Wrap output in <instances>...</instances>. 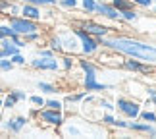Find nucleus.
<instances>
[{
  "mask_svg": "<svg viewBox=\"0 0 156 139\" xmlns=\"http://www.w3.org/2000/svg\"><path fill=\"white\" fill-rule=\"evenodd\" d=\"M100 46L106 50H112L116 54L127 58H137L143 62L156 64V45L143 41L139 37H131V35H108L100 39Z\"/></svg>",
  "mask_w": 156,
  "mask_h": 139,
  "instance_id": "obj_1",
  "label": "nucleus"
},
{
  "mask_svg": "<svg viewBox=\"0 0 156 139\" xmlns=\"http://www.w3.org/2000/svg\"><path fill=\"white\" fill-rule=\"evenodd\" d=\"M75 66L81 70L83 74V79H81V85H83V91L87 93H104L108 89H112V85H108V83H102L98 79V66L93 62V60H89L87 56H81L77 58Z\"/></svg>",
  "mask_w": 156,
  "mask_h": 139,
  "instance_id": "obj_2",
  "label": "nucleus"
},
{
  "mask_svg": "<svg viewBox=\"0 0 156 139\" xmlns=\"http://www.w3.org/2000/svg\"><path fill=\"white\" fill-rule=\"evenodd\" d=\"M73 33L77 35V39H79V54L81 56H87V58H93V56H97V54L100 52V39L97 37H93L91 33H87L85 29H81V27H73Z\"/></svg>",
  "mask_w": 156,
  "mask_h": 139,
  "instance_id": "obj_3",
  "label": "nucleus"
},
{
  "mask_svg": "<svg viewBox=\"0 0 156 139\" xmlns=\"http://www.w3.org/2000/svg\"><path fill=\"white\" fill-rule=\"evenodd\" d=\"M37 120L44 128H52V130H60V126L66 122V116H64V110H54V108H39L37 112Z\"/></svg>",
  "mask_w": 156,
  "mask_h": 139,
  "instance_id": "obj_4",
  "label": "nucleus"
},
{
  "mask_svg": "<svg viewBox=\"0 0 156 139\" xmlns=\"http://www.w3.org/2000/svg\"><path fill=\"white\" fill-rule=\"evenodd\" d=\"M6 21H8V25L14 29L16 35H23L31 33V31H39L41 29V23L39 21H33V20H27V17L23 16H6Z\"/></svg>",
  "mask_w": 156,
  "mask_h": 139,
  "instance_id": "obj_5",
  "label": "nucleus"
},
{
  "mask_svg": "<svg viewBox=\"0 0 156 139\" xmlns=\"http://www.w3.org/2000/svg\"><path fill=\"white\" fill-rule=\"evenodd\" d=\"M114 104H116V110L122 114L123 118H127V120L139 118V112H141V108H143V104H141L139 101L129 99V97H118V101L114 102Z\"/></svg>",
  "mask_w": 156,
  "mask_h": 139,
  "instance_id": "obj_6",
  "label": "nucleus"
},
{
  "mask_svg": "<svg viewBox=\"0 0 156 139\" xmlns=\"http://www.w3.org/2000/svg\"><path fill=\"white\" fill-rule=\"evenodd\" d=\"M118 68L129 71V74H133V75H148V74H152V71H154V64L125 56V60H122V64H119Z\"/></svg>",
  "mask_w": 156,
  "mask_h": 139,
  "instance_id": "obj_7",
  "label": "nucleus"
},
{
  "mask_svg": "<svg viewBox=\"0 0 156 139\" xmlns=\"http://www.w3.org/2000/svg\"><path fill=\"white\" fill-rule=\"evenodd\" d=\"M77 27H81V29H85L87 33H91L93 37H97V39H102V37H108V35L112 33V29L104 25V23H100V21H94V20H87V17H83V20H75L73 21Z\"/></svg>",
  "mask_w": 156,
  "mask_h": 139,
  "instance_id": "obj_8",
  "label": "nucleus"
},
{
  "mask_svg": "<svg viewBox=\"0 0 156 139\" xmlns=\"http://www.w3.org/2000/svg\"><path fill=\"white\" fill-rule=\"evenodd\" d=\"M29 68L35 71H60V60L58 56H33L31 60H27Z\"/></svg>",
  "mask_w": 156,
  "mask_h": 139,
  "instance_id": "obj_9",
  "label": "nucleus"
},
{
  "mask_svg": "<svg viewBox=\"0 0 156 139\" xmlns=\"http://www.w3.org/2000/svg\"><path fill=\"white\" fill-rule=\"evenodd\" d=\"M58 35H60V41H62L64 52L77 56V54H79V39H77V35L73 33V29H60Z\"/></svg>",
  "mask_w": 156,
  "mask_h": 139,
  "instance_id": "obj_10",
  "label": "nucleus"
},
{
  "mask_svg": "<svg viewBox=\"0 0 156 139\" xmlns=\"http://www.w3.org/2000/svg\"><path fill=\"white\" fill-rule=\"evenodd\" d=\"M93 16L102 17V20H108V21H119V12L114 8V6L108 2V0H98Z\"/></svg>",
  "mask_w": 156,
  "mask_h": 139,
  "instance_id": "obj_11",
  "label": "nucleus"
},
{
  "mask_svg": "<svg viewBox=\"0 0 156 139\" xmlns=\"http://www.w3.org/2000/svg\"><path fill=\"white\" fill-rule=\"evenodd\" d=\"M127 131L141 134V135H148V137H156V124L143 122V120H139V118L127 120Z\"/></svg>",
  "mask_w": 156,
  "mask_h": 139,
  "instance_id": "obj_12",
  "label": "nucleus"
},
{
  "mask_svg": "<svg viewBox=\"0 0 156 139\" xmlns=\"http://www.w3.org/2000/svg\"><path fill=\"white\" fill-rule=\"evenodd\" d=\"M27 124H29V118L17 114V116H10V118L4 120V130L12 135H20L21 131L27 128Z\"/></svg>",
  "mask_w": 156,
  "mask_h": 139,
  "instance_id": "obj_13",
  "label": "nucleus"
},
{
  "mask_svg": "<svg viewBox=\"0 0 156 139\" xmlns=\"http://www.w3.org/2000/svg\"><path fill=\"white\" fill-rule=\"evenodd\" d=\"M20 16L41 23V21H43V8H41V6H35V4H31V2H21Z\"/></svg>",
  "mask_w": 156,
  "mask_h": 139,
  "instance_id": "obj_14",
  "label": "nucleus"
},
{
  "mask_svg": "<svg viewBox=\"0 0 156 139\" xmlns=\"http://www.w3.org/2000/svg\"><path fill=\"white\" fill-rule=\"evenodd\" d=\"M141 17H143V16H141L139 8H135V6L125 8V10L119 12V21H122V23H127V25H135V23L139 21Z\"/></svg>",
  "mask_w": 156,
  "mask_h": 139,
  "instance_id": "obj_15",
  "label": "nucleus"
},
{
  "mask_svg": "<svg viewBox=\"0 0 156 139\" xmlns=\"http://www.w3.org/2000/svg\"><path fill=\"white\" fill-rule=\"evenodd\" d=\"M60 130H62V135H66V137H81L83 134H85L81 126H77L73 122H64L62 126H60Z\"/></svg>",
  "mask_w": 156,
  "mask_h": 139,
  "instance_id": "obj_16",
  "label": "nucleus"
},
{
  "mask_svg": "<svg viewBox=\"0 0 156 139\" xmlns=\"http://www.w3.org/2000/svg\"><path fill=\"white\" fill-rule=\"evenodd\" d=\"M0 50L4 52V56H6V58H10L12 54L20 52L21 48L17 46L14 41H12V37H4V39H0Z\"/></svg>",
  "mask_w": 156,
  "mask_h": 139,
  "instance_id": "obj_17",
  "label": "nucleus"
},
{
  "mask_svg": "<svg viewBox=\"0 0 156 139\" xmlns=\"http://www.w3.org/2000/svg\"><path fill=\"white\" fill-rule=\"evenodd\" d=\"M60 60V70L64 71H71L75 68V62H77V56H73V54H68V52H62L58 56Z\"/></svg>",
  "mask_w": 156,
  "mask_h": 139,
  "instance_id": "obj_18",
  "label": "nucleus"
},
{
  "mask_svg": "<svg viewBox=\"0 0 156 139\" xmlns=\"http://www.w3.org/2000/svg\"><path fill=\"white\" fill-rule=\"evenodd\" d=\"M44 45L48 46V48H52L56 54H62L64 52V46H62V41H60V35L58 33H50L48 37L44 39Z\"/></svg>",
  "mask_w": 156,
  "mask_h": 139,
  "instance_id": "obj_19",
  "label": "nucleus"
},
{
  "mask_svg": "<svg viewBox=\"0 0 156 139\" xmlns=\"http://www.w3.org/2000/svg\"><path fill=\"white\" fill-rule=\"evenodd\" d=\"M23 41H25L27 45H44V35H43V29H39V31H31L27 35H23Z\"/></svg>",
  "mask_w": 156,
  "mask_h": 139,
  "instance_id": "obj_20",
  "label": "nucleus"
},
{
  "mask_svg": "<svg viewBox=\"0 0 156 139\" xmlns=\"http://www.w3.org/2000/svg\"><path fill=\"white\" fill-rule=\"evenodd\" d=\"M37 89H39V93L48 95V97L58 93V87L54 85V83H50V81H37Z\"/></svg>",
  "mask_w": 156,
  "mask_h": 139,
  "instance_id": "obj_21",
  "label": "nucleus"
},
{
  "mask_svg": "<svg viewBox=\"0 0 156 139\" xmlns=\"http://www.w3.org/2000/svg\"><path fill=\"white\" fill-rule=\"evenodd\" d=\"M87 91H79V93H69V95H66L64 97V104H71V106H75V104H79V102L83 101V97H85Z\"/></svg>",
  "mask_w": 156,
  "mask_h": 139,
  "instance_id": "obj_22",
  "label": "nucleus"
},
{
  "mask_svg": "<svg viewBox=\"0 0 156 139\" xmlns=\"http://www.w3.org/2000/svg\"><path fill=\"white\" fill-rule=\"evenodd\" d=\"M97 2H98V0H79V8L83 10V14L93 16L94 8H97Z\"/></svg>",
  "mask_w": 156,
  "mask_h": 139,
  "instance_id": "obj_23",
  "label": "nucleus"
},
{
  "mask_svg": "<svg viewBox=\"0 0 156 139\" xmlns=\"http://www.w3.org/2000/svg\"><path fill=\"white\" fill-rule=\"evenodd\" d=\"M44 106L46 108H54V110H64L66 104H64V101L62 99H56V97H48V99H44Z\"/></svg>",
  "mask_w": 156,
  "mask_h": 139,
  "instance_id": "obj_24",
  "label": "nucleus"
},
{
  "mask_svg": "<svg viewBox=\"0 0 156 139\" xmlns=\"http://www.w3.org/2000/svg\"><path fill=\"white\" fill-rule=\"evenodd\" d=\"M10 62L14 64V68H16V66H17V68H23V66H27V58H25V54L20 50V52H16V54L10 56Z\"/></svg>",
  "mask_w": 156,
  "mask_h": 139,
  "instance_id": "obj_25",
  "label": "nucleus"
},
{
  "mask_svg": "<svg viewBox=\"0 0 156 139\" xmlns=\"http://www.w3.org/2000/svg\"><path fill=\"white\" fill-rule=\"evenodd\" d=\"M20 2H31L35 6H41V8H56L58 6V0H20Z\"/></svg>",
  "mask_w": 156,
  "mask_h": 139,
  "instance_id": "obj_26",
  "label": "nucleus"
},
{
  "mask_svg": "<svg viewBox=\"0 0 156 139\" xmlns=\"http://www.w3.org/2000/svg\"><path fill=\"white\" fill-rule=\"evenodd\" d=\"M139 120H143V122H151V124H156V112L154 110H148V106L141 112H139Z\"/></svg>",
  "mask_w": 156,
  "mask_h": 139,
  "instance_id": "obj_27",
  "label": "nucleus"
},
{
  "mask_svg": "<svg viewBox=\"0 0 156 139\" xmlns=\"http://www.w3.org/2000/svg\"><path fill=\"white\" fill-rule=\"evenodd\" d=\"M17 106V101L12 97L10 93H4V101H2V110H14Z\"/></svg>",
  "mask_w": 156,
  "mask_h": 139,
  "instance_id": "obj_28",
  "label": "nucleus"
},
{
  "mask_svg": "<svg viewBox=\"0 0 156 139\" xmlns=\"http://www.w3.org/2000/svg\"><path fill=\"white\" fill-rule=\"evenodd\" d=\"M58 8L62 10H77L79 8V0H58Z\"/></svg>",
  "mask_w": 156,
  "mask_h": 139,
  "instance_id": "obj_29",
  "label": "nucleus"
},
{
  "mask_svg": "<svg viewBox=\"0 0 156 139\" xmlns=\"http://www.w3.org/2000/svg\"><path fill=\"white\" fill-rule=\"evenodd\" d=\"M27 101L31 102V104H33L35 108H43V106H44V97H43V93H37V95H27Z\"/></svg>",
  "mask_w": 156,
  "mask_h": 139,
  "instance_id": "obj_30",
  "label": "nucleus"
},
{
  "mask_svg": "<svg viewBox=\"0 0 156 139\" xmlns=\"http://www.w3.org/2000/svg\"><path fill=\"white\" fill-rule=\"evenodd\" d=\"M97 104H98L100 110H104V112H114V110H116V104H114L110 99H98Z\"/></svg>",
  "mask_w": 156,
  "mask_h": 139,
  "instance_id": "obj_31",
  "label": "nucleus"
},
{
  "mask_svg": "<svg viewBox=\"0 0 156 139\" xmlns=\"http://www.w3.org/2000/svg\"><path fill=\"white\" fill-rule=\"evenodd\" d=\"M108 2H110L118 12H122V10H125V8H131V6H133V2H131V0H108Z\"/></svg>",
  "mask_w": 156,
  "mask_h": 139,
  "instance_id": "obj_32",
  "label": "nucleus"
},
{
  "mask_svg": "<svg viewBox=\"0 0 156 139\" xmlns=\"http://www.w3.org/2000/svg\"><path fill=\"white\" fill-rule=\"evenodd\" d=\"M145 95H147V104L156 106V87L154 85H148L145 89Z\"/></svg>",
  "mask_w": 156,
  "mask_h": 139,
  "instance_id": "obj_33",
  "label": "nucleus"
},
{
  "mask_svg": "<svg viewBox=\"0 0 156 139\" xmlns=\"http://www.w3.org/2000/svg\"><path fill=\"white\" fill-rule=\"evenodd\" d=\"M8 93H10V95L17 101V104H20V102H25V101H27V93L23 91V89H10Z\"/></svg>",
  "mask_w": 156,
  "mask_h": 139,
  "instance_id": "obj_34",
  "label": "nucleus"
},
{
  "mask_svg": "<svg viewBox=\"0 0 156 139\" xmlns=\"http://www.w3.org/2000/svg\"><path fill=\"white\" fill-rule=\"evenodd\" d=\"M20 10H21V2H20V0H12L10 6H8L6 16H20Z\"/></svg>",
  "mask_w": 156,
  "mask_h": 139,
  "instance_id": "obj_35",
  "label": "nucleus"
},
{
  "mask_svg": "<svg viewBox=\"0 0 156 139\" xmlns=\"http://www.w3.org/2000/svg\"><path fill=\"white\" fill-rule=\"evenodd\" d=\"M14 29H12L8 25V21H2L0 23V39H4V37H14Z\"/></svg>",
  "mask_w": 156,
  "mask_h": 139,
  "instance_id": "obj_36",
  "label": "nucleus"
},
{
  "mask_svg": "<svg viewBox=\"0 0 156 139\" xmlns=\"http://www.w3.org/2000/svg\"><path fill=\"white\" fill-rule=\"evenodd\" d=\"M131 2H133V6H135V8H139V10H151L152 6H154L152 0H131Z\"/></svg>",
  "mask_w": 156,
  "mask_h": 139,
  "instance_id": "obj_37",
  "label": "nucleus"
},
{
  "mask_svg": "<svg viewBox=\"0 0 156 139\" xmlns=\"http://www.w3.org/2000/svg\"><path fill=\"white\" fill-rule=\"evenodd\" d=\"M112 128H116V130H125L127 131V118H116L114 120V124H112Z\"/></svg>",
  "mask_w": 156,
  "mask_h": 139,
  "instance_id": "obj_38",
  "label": "nucleus"
},
{
  "mask_svg": "<svg viewBox=\"0 0 156 139\" xmlns=\"http://www.w3.org/2000/svg\"><path fill=\"white\" fill-rule=\"evenodd\" d=\"M114 120H116V116H114V112H104L102 116H100V122H102V126H112Z\"/></svg>",
  "mask_w": 156,
  "mask_h": 139,
  "instance_id": "obj_39",
  "label": "nucleus"
},
{
  "mask_svg": "<svg viewBox=\"0 0 156 139\" xmlns=\"http://www.w3.org/2000/svg\"><path fill=\"white\" fill-rule=\"evenodd\" d=\"M14 64L10 62V58H0V71H12Z\"/></svg>",
  "mask_w": 156,
  "mask_h": 139,
  "instance_id": "obj_40",
  "label": "nucleus"
},
{
  "mask_svg": "<svg viewBox=\"0 0 156 139\" xmlns=\"http://www.w3.org/2000/svg\"><path fill=\"white\" fill-rule=\"evenodd\" d=\"M37 112H39V108L31 106V108H29V114H27V118H29V120H31V118H37Z\"/></svg>",
  "mask_w": 156,
  "mask_h": 139,
  "instance_id": "obj_41",
  "label": "nucleus"
},
{
  "mask_svg": "<svg viewBox=\"0 0 156 139\" xmlns=\"http://www.w3.org/2000/svg\"><path fill=\"white\" fill-rule=\"evenodd\" d=\"M2 101H4V95H0V110H2Z\"/></svg>",
  "mask_w": 156,
  "mask_h": 139,
  "instance_id": "obj_42",
  "label": "nucleus"
},
{
  "mask_svg": "<svg viewBox=\"0 0 156 139\" xmlns=\"http://www.w3.org/2000/svg\"><path fill=\"white\" fill-rule=\"evenodd\" d=\"M151 10H152V14H154V16H156V4H154V6H152V8H151Z\"/></svg>",
  "mask_w": 156,
  "mask_h": 139,
  "instance_id": "obj_43",
  "label": "nucleus"
},
{
  "mask_svg": "<svg viewBox=\"0 0 156 139\" xmlns=\"http://www.w3.org/2000/svg\"><path fill=\"white\" fill-rule=\"evenodd\" d=\"M0 95H4V87L2 85H0Z\"/></svg>",
  "mask_w": 156,
  "mask_h": 139,
  "instance_id": "obj_44",
  "label": "nucleus"
},
{
  "mask_svg": "<svg viewBox=\"0 0 156 139\" xmlns=\"http://www.w3.org/2000/svg\"><path fill=\"white\" fill-rule=\"evenodd\" d=\"M0 58H6V56H4V52H2V50H0Z\"/></svg>",
  "mask_w": 156,
  "mask_h": 139,
  "instance_id": "obj_45",
  "label": "nucleus"
},
{
  "mask_svg": "<svg viewBox=\"0 0 156 139\" xmlns=\"http://www.w3.org/2000/svg\"><path fill=\"white\" fill-rule=\"evenodd\" d=\"M152 2H154V4H156V0H152Z\"/></svg>",
  "mask_w": 156,
  "mask_h": 139,
  "instance_id": "obj_46",
  "label": "nucleus"
},
{
  "mask_svg": "<svg viewBox=\"0 0 156 139\" xmlns=\"http://www.w3.org/2000/svg\"><path fill=\"white\" fill-rule=\"evenodd\" d=\"M154 112H156V110H154Z\"/></svg>",
  "mask_w": 156,
  "mask_h": 139,
  "instance_id": "obj_47",
  "label": "nucleus"
}]
</instances>
